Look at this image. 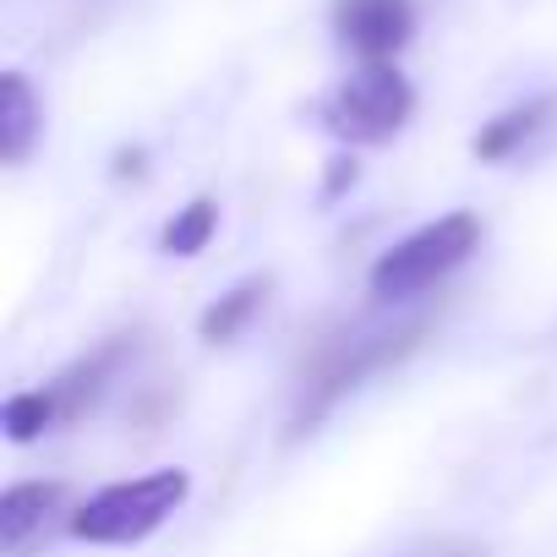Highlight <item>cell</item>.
<instances>
[{"label":"cell","instance_id":"obj_3","mask_svg":"<svg viewBox=\"0 0 557 557\" xmlns=\"http://www.w3.org/2000/svg\"><path fill=\"white\" fill-rule=\"evenodd\" d=\"M481 246V219L475 213H443L437 224H421L399 246H388L372 262V296L377 301H416Z\"/></svg>","mask_w":557,"mask_h":557},{"label":"cell","instance_id":"obj_9","mask_svg":"<svg viewBox=\"0 0 557 557\" xmlns=\"http://www.w3.org/2000/svg\"><path fill=\"white\" fill-rule=\"evenodd\" d=\"M126 356V339H115V345H104L99 356H88V361H77V367H66L55 383H50V394H55V410H61V421H83L94 405H99V394H104V383H110V372H115V361Z\"/></svg>","mask_w":557,"mask_h":557},{"label":"cell","instance_id":"obj_13","mask_svg":"<svg viewBox=\"0 0 557 557\" xmlns=\"http://www.w3.org/2000/svg\"><path fill=\"white\" fill-rule=\"evenodd\" d=\"M345 186H356V159H334L329 164V197H339Z\"/></svg>","mask_w":557,"mask_h":557},{"label":"cell","instance_id":"obj_8","mask_svg":"<svg viewBox=\"0 0 557 557\" xmlns=\"http://www.w3.org/2000/svg\"><path fill=\"white\" fill-rule=\"evenodd\" d=\"M552 110H557V99L552 94H541V99H524V104H513V110H503L497 121H486L481 132H475V159L481 164H503V159H513L546 121H552Z\"/></svg>","mask_w":557,"mask_h":557},{"label":"cell","instance_id":"obj_4","mask_svg":"<svg viewBox=\"0 0 557 557\" xmlns=\"http://www.w3.org/2000/svg\"><path fill=\"white\" fill-rule=\"evenodd\" d=\"M416 115V88L394 61L361 66L356 77H345L329 99H323V121L334 137L345 143H388L405 132V121Z\"/></svg>","mask_w":557,"mask_h":557},{"label":"cell","instance_id":"obj_5","mask_svg":"<svg viewBox=\"0 0 557 557\" xmlns=\"http://www.w3.org/2000/svg\"><path fill=\"white\" fill-rule=\"evenodd\" d=\"M334 34L367 66H377L416 39V7L410 0H334Z\"/></svg>","mask_w":557,"mask_h":557},{"label":"cell","instance_id":"obj_2","mask_svg":"<svg viewBox=\"0 0 557 557\" xmlns=\"http://www.w3.org/2000/svg\"><path fill=\"white\" fill-rule=\"evenodd\" d=\"M186 492H191L186 470H153L137 481H115L72 513V535L88 546H137L186 503Z\"/></svg>","mask_w":557,"mask_h":557},{"label":"cell","instance_id":"obj_10","mask_svg":"<svg viewBox=\"0 0 557 557\" xmlns=\"http://www.w3.org/2000/svg\"><path fill=\"white\" fill-rule=\"evenodd\" d=\"M262 301H268V278H246V285H235L230 296H219V301L197 318V334H202L208 345H224V339H235V334L262 312Z\"/></svg>","mask_w":557,"mask_h":557},{"label":"cell","instance_id":"obj_12","mask_svg":"<svg viewBox=\"0 0 557 557\" xmlns=\"http://www.w3.org/2000/svg\"><path fill=\"white\" fill-rule=\"evenodd\" d=\"M0 421H7V437H12V443H34L39 432L61 426V410H55L50 383H45V388H34V394H12V399H7V410H0Z\"/></svg>","mask_w":557,"mask_h":557},{"label":"cell","instance_id":"obj_14","mask_svg":"<svg viewBox=\"0 0 557 557\" xmlns=\"http://www.w3.org/2000/svg\"><path fill=\"white\" fill-rule=\"evenodd\" d=\"M137 170H143V153H121L115 159V175H137Z\"/></svg>","mask_w":557,"mask_h":557},{"label":"cell","instance_id":"obj_15","mask_svg":"<svg viewBox=\"0 0 557 557\" xmlns=\"http://www.w3.org/2000/svg\"><path fill=\"white\" fill-rule=\"evenodd\" d=\"M421 557H481L475 546H437V552H421Z\"/></svg>","mask_w":557,"mask_h":557},{"label":"cell","instance_id":"obj_7","mask_svg":"<svg viewBox=\"0 0 557 557\" xmlns=\"http://www.w3.org/2000/svg\"><path fill=\"white\" fill-rule=\"evenodd\" d=\"M39 132H45V104H39L34 83L23 72H7L0 77V159L28 164Z\"/></svg>","mask_w":557,"mask_h":557},{"label":"cell","instance_id":"obj_11","mask_svg":"<svg viewBox=\"0 0 557 557\" xmlns=\"http://www.w3.org/2000/svg\"><path fill=\"white\" fill-rule=\"evenodd\" d=\"M213 230H219V202H213V197H191V202L164 224V251H170V257H197V251H208Z\"/></svg>","mask_w":557,"mask_h":557},{"label":"cell","instance_id":"obj_1","mask_svg":"<svg viewBox=\"0 0 557 557\" xmlns=\"http://www.w3.org/2000/svg\"><path fill=\"white\" fill-rule=\"evenodd\" d=\"M432 334V318H410L399 329H345L312 345L307 367H301V405H296V426L307 432L312 421H323L350 388H361L372 372L405 361L421 339Z\"/></svg>","mask_w":557,"mask_h":557},{"label":"cell","instance_id":"obj_6","mask_svg":"<svg viewBox=\"0 0 557 557\" xmlns=\"http://www.w3.org/2000/svg\"><path fill=\"white\" fill-rule=\"evenodd\" d=\"M66 503V486L61 481H23V486H7V497H0V546H7V557H17L45 524L50 513Z\"/></svg>","mask_w":557,"mask_h":557}]
</instances>
